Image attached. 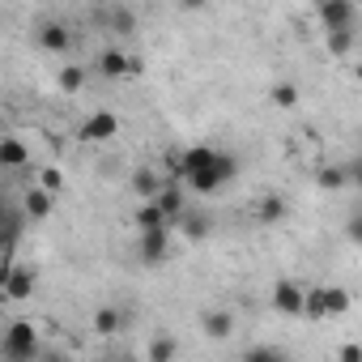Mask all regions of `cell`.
<instances>
[{
	"label": "cell",
	"mask_w": 362,
	"mask_h": 362,
	"mask_svg": "<svg viewBox=\"0 0 362 362\" xmlns=\"http://www.w3.org/2000/svg\"><path fill=\"white\" fill-rule=\"evenodd\" d=\"M235 175H239V158L226 153V149H218L214 162H205L201 170H192V175H184V179H188V188H192V192H205V197H209V192L226 188Z\"/></svg>",
	"instance_id": "obj_1"
},
{
	"label": "cell",
	"mask_w": 362,
	"mask_h": 362,
	"mask_svg": "<svg viewBox=\"0 0 362 362\" xmlns=\"http://www.w3.org/2000/svg\"><path fill=\"white\" fill-rule=\"evenodd\" d=\"M0 358L5 362H35L39 358V337H35V324L30 320H13L0 337Z\"/></svg>",
	"instance_id": "obj_2"
},
{
	"label": "cell",
	"mask_w": 362,
	"mask_h": 362,
	"mask_svg": "<svg viewBox=\"0 0 362 362\" xmlns=\"http://www.w3.org/2000/svg\"><path fill=\"white\" fill-rule=\"evenodd\" d=\"M166 247H170V226H158V230H136V260L158 269L166 260Z\"/></svg>",
	"instance_id": "obj_3"
},
{
	"label": "cell",
	"mask_w": 362,
	"mask_h": 362,
	"mask_svg": "<svg viewBox=\"0 0 362 362\" xmlns=\"http://www.w3.org/2000/svg\"><path fill=\"white\" fill-rule=\"evenodd\" d=\"M35 286H39V277H35V269H22V264H5V277H0V290H5V298L9 303H26L30 294H35Z\"/></svg>",
	"instance_id": "obj_4"
},
{
	"label": "cell",
	"mask_w": 362,
	"mask_h": 362,
	"mask_svg": "<svg viewBox=\"0 0 362 362\" xmlns=\"http://www.w3.org/2000/svg\"><path fill=\"white\" fill-rule=\"evenodd\" d=\"M320 22H324V30H354V22H358L354 0H320Z\"/></svg>",
	"instance_id": "obj_5"
},
{
	"label": "cell",
	"mask_w": 362,
	"mask_h": 362,
	"mask_svg": "<svg viewBox=\"0 0 362 362\" xmlns=\"http://www.w3.org/2000/svg\"><path fill=\"white\" fill-rule=\"evenodd\" d=\"M273 307H277L281 315H303V307H307V290H303L298 281L281 277V281H273Z\"/></svg>",
	"instance_id": "obj_6"
},
{
	"label": "cell",
	"mask_w": 362,
	"mask_h": 362,
	"mask_svg": "<svg viewBox=\"0 0 362 362\" xmlns=\"http://www.w3.org/2000/svg\"><path fill=\"white\" fill-rule=\"evenodd\" d=\"M115 132H119V115H115V111H94V115L81 124V141H90V145L111 141Z\"/></svg>",
	"instance_id": "obj_7"
},
{
	"label": "cell",
	"mask_w": 362,
	"mask_h": 362,
	"mask_svg": "<svg viewBox=\"0 0 362 362\" xmlns=\"http://www.w3.org/2000/svg\"><path fill=\"white\" fill-rule=\"evenodd\" d=\"M39 47L52 52V56H64V52H73V30L64 22H43L39 26Z\"/></svg>",
	"instance_id": "obj_8"
},
{
	"label": "cell",
	"mask_w": 362,
	"mask_h": 362,
	"mask_svg": "<svg viewBox=\"0 0 362 362\" xmlns=\"http://www.w3.org/2000/svg\"><path fill=\"white\" fill-rule=\"evenodd\" d=\"M52 197H56V192H47V188H39V184H35V188L22 197L26 218H30V222H47V218H52Z\"/></svg>",
	"instance_id": "obj_9"
},
{
	"label": "cell",
	"mask_w": 362,
	"mask_h": 362,
	"mask_svg": "<svg viewBox=\"0 0 362 362\" xmlns=\"http://www.w3.org/2000/svg\"><path fill=\"white\" fill-rule=\"evenodd\" d=\"M201 328H205V337L226 341V337L235 332V315H230V311H205V315H201Z\"/></svg>",
	"instance_id": "obj_10"
},
{
	"label": "cell",
	"mask_w": 362,
	"mask_h": 362,
	"mask_svg": "<svg viewBox=\"0 0 362 362\" xmlns=\"http://www.w3.org/2000/svg\"><path fill=\"white\" fill-rule=\"evenodd\" d=\"M166 184L158 179V170H149V166H141L136 175H132V192L141 197V201H158V192H162Z\"/></svg>",
	"instance_id": "obj_11"
},
{
	"label": "cell",
	"mask_w": 362,
	"mask_h": 362,
	"mask_svg": "<svg viewBox=\"0 0 362 362\" xmlns=\"http://www.w3.org/2000/svg\"><path fill=\"white\" fill-rule=\"evenodd\" d=\"M132 222H136V230H158V226H170L158 201H141V205H136V214H132Z\"/></svg>",
	"instance_id": "obj_12"
},
{
	"label": "cell",
	"mask_w": 362,
	"mask_h": 362,
	"mask_svg": "<svg viewBox=\"0 0 362 362\" xmlns=\"http://www.w3.org/2000/svg\"><path fill=\"white\" fill-rule=\"evenodd\" d=\"M0 162H5L9 170L26 166V162H30V149H26V141H22V136H5V141H0Z\"/></svg>",
	"instance_id": "obj_13"
},
{
	"label": "cell",
	"mask_w": 362,
	"mask_h": 362,
	"mask_svg": "<svg viewBox=\"0 0 362 362\" xmlns=\"http://www.w3.org/2000/svg\"><path fill=\"white\" fill-rule=\"evenodd\" d=\"M158 205H162L166 222H170V226H179V218H184V192H179L175 184H166V188L158 192Z\"/></svg>",
	"instance_id": "obj_14"
},
{
	"label": "cell",
	"mask_w": 362,
	"mask_h": 362,
	"mask_svg": "<svg viewBox=\"0 0 362 362\" xmlns=\"http://www.w3.org/2000/svg\"><path fill=\"white\" fill-rule=\"evenodd\" d=\"M345 184H354L349 166H324V170L315 175V188H320V192H337V188H345Z\"/></svg>",
	"instance_id": "obj_15"
},
{
	"label": "cell",
	"mask_w": 362,
	"mask_h": 362,
	"mask_svg": "<svg viewBox=\"0 0 362 362\" xmlns=\"http://www.w3.org/2000/svg\"><path fill=\"white\" fill-rule=\"evenodd\" d=\"M128 60H132V56H124L119 47H107V52L98 56V69H103V77H128Z\"/></svg>",
	"instance_id": "obj_16"
},
{
	"label": "cell",
	"mask_w": 362,
	"mask_h": 362,
	"mask_svg": "<svg viewBox=\"0 0 362 362\" xmlns=\"http://www.w3.org/2000/svg\"><path fill=\"white\" fill-rule=\"evenodd\" d=\"M214 145H192L188 153H179V158H184V162H179V170H184V175H192V170H201L205 162H214Z\"/></svg>",
	"instance_id": "obj_17"
},
{
	"label": "cell",
	"mask_w": 362,
	"mask_h": 362,
	"mask_svg": "<svg viewBox=\"0 0 362 362\" xmlns=\"http://www.w3.org/2000/svg\"><path fill=\"white\" fill-rule=\"evenodd\" d=\"M269 103H273V107H281V111L298 107V86H294V81H273V90H269Z\"/></svg>",
	"instance_id": "obj_18"
},
{
	"label": "cell",
	"mask_w": 362,
	"mask_h": 362,
	"mask_svg": "<svg viewBox=\"0 0 362 362\" xmlns=\"http://www.w3.org/2000/svg\"><path fill=\"white\" fill-rule=\"evenodd\" d=\"M286 209H290V205H286V197H277V192H273V197H264V201H260V222H264V226H277V222L286 218Z\"/></svg>",
	"instance_id": "obj_19"
},
{
	"label": "cell",
	"mask_w": 362,
	"mask_h": 362,
	"mask_svg": "<svg viewBox=\"0 0 362 362\" xmlns=\"http://www.w3.org/2000/svg\"><path fill=\"white\" fill-rule=\"evenodd\" d=\"M324 303H328V315H345L349 311V290H341V286H324Z\"/></svg>",
	"instance_id": "obj_20"
},
{
	"label": "cell",
	"mask_w": 362,
	"mask_h": 362,
	"mask_svg": "<svg viewBox=\"0 0 362 362\" xmlns=\"http://www.w3.org/2000/svg\"><path fill=\"white\" fill-rule=\"evenodd\" d=\"M119 324H124V320H119L115 307H98V311H94V332L111 337V332H119Z\"/></svg>",
	"instance_id": "obj_21"
},
{
	"label": "cell",
	"mask_w": 362,
	"mask_h": 362,
	"mask_svg": "<svg viewBox=\"0 0 362 362\" xmlns=\"http://www.w3.org/2000/svg\"><path fill=\"white\" fill-rule=\"evenodd\" d=\"M307 320H328V303H324V286L307 290V307H303Z\"/></svg>",
	"instance_id": "obj_22"
},
{
	"label": "cell",
	"mask_w": 362,
	"mask_h": 362,
	"mask_svg": "<svg viewBox=\"0 0 362 362\" xmlns=\"http://www.w3.org/2000/svg\"><path fill=\"white\" fill-rule=\"evenodd\" d=\"M175 349H179V345H175L170 337H158V341H149L145 358H149V362H166V358H175Z\"/></svg>",
	"instance_id": "obj_23"
},
{
	"label": "cell",
	"mask_w": 362,
	"mask_h": 362,
	"mask_svg": "<svg viewBox=\"0 0 362 362\" xmlns=\"http://www.w3.org/2000/svg\"><path fill=\"white\" fill-rule=\"evenodd\" d=\"M354 47V30H328V52L332 56H349Z\"/></svg>",
	"instance_id": "obj_24"
},
{
	"label": "cell",
	"mask_w": 362,
	"mask_h": 362,
	"mask_svg": "<svg viewBox=\"0 0 362 362\" xmlns=\"http://www.w3.org/2000/svg\"><path fill=\"white\" fill-rule=\"evenodd\" d=\"M81 86H86V73H81L77 64H64V69H60V90H69V94H77Z\"/></svg>",
	"instance_id": "obj_25"
},
{
	"label": "cell",
	"mask_w": 362,
	"mask_h": 362,
	"mask_svg": "<svg viewBox=\"0 0 362 362\" xmlns=\"http://www.w3.org/2000/svg\"><path fill=\"white\" fill-rule=\"evenodd\" d=\"M39 188H47V192H60V188H64V175H60L56 166H43V170H39Z\"/></svg>",
	"instance_id": "obj_26"
},
{
	"label": "cell",
	"mask_w": 362,
	"mask_h": 362,
	"mask_svg": "<svg viewBox=\"0 0 362 362\" xmlns=\"http://www.w3.org/2000/svg\"><path fill=\"white\" fill-rule=\"evenodd\" d=\"M179 226H184L192 239H201V235L209 230V222H205V218H197V214H184V218H179Z\"/></svg>",
	"instance_id": "obj_27"
},
{
	"label": "cell",
	"mask_w": 362,
	"mask_h": 362,
	"mask_svg": "<svg viewBox=\"0 0 362 362\" xmlns=\"http://www.w3.org/2000/svg\"><path fill=\"white\" fill-rule=\"evenodd\" d=\"M345 235H349V243H358V247H362V209H358V214H349Z\"/></svg>",
	"instance_id": "obj_28"
},
{
	"label": "cell",
	"mask_w": 362,
	"mask_h": 362,
	"mask_svg": "<svg viewBox=\"0 0 362 362\" xmlns=\"http://www.w3.org/2000/svg\"><path fill=\"white\" fill-rule=\"evenodd\" d=\"M260 358H281V349H273V345H256V349L243 354V362H260Z\"/></svg>",
	"instance_id": "obj_29"
},
{
	"label": "cell",
	"mask_w": 362,
	"mask_h": 362,
	"mask_svg": "<svg viewBox=\"0 0 362 362\" xmlns=\"http://www.w3.org/2000/svg\"><path fill=\"white\" fill-rule=\"evenodd\" d=\"M337 358H341V362H362V345H341Z\"/></svg>",
	"instance_id": "obj_30"
},
{
	"label": "cell",
	"mask_w": 362,
	"mask_h": 362,
	"mask_svg": "<svg viewBox=\"0 0 362 362\" xmlns=\"http://www.w3.org/2000/svg\"><path fill=\"white\" fill-rule=\"evenodd\" d=\"M349 175H354V184H358V188H362V158H358V162H354V166H349Z\"/></svg>",
	"instance_id": "obj_31"
},
{
	"label": "cell",
	"mask_w": 362,
	"mask_h": 362,
	"mask_svg": "<svg viewBox=\"0 0 362 362\" xmlns=\"http://www.w3.org/2000/svg\"><path fill=\"white\" fill-rule=\"evenodd\" d=\"M179 5H184V9H205L209 0H179Z\"/></svg>",
	"instance_id": "obj_32"
},
{
	"label": "cell",
	"mask_w": 362,
	"mask_h": 362,
	"mask_svg": "<svg viewBox=\"0 0 362 362\" xmlns=\"http://www.w3.org/2000/svg\"><path fill=\"white\" fill-rule=\"evenodd\" d=\"M354 77H358V86H362V64H358V69H354Z\"/></svg>",
	"instance_id": "obj_33"
}]
</instances>
